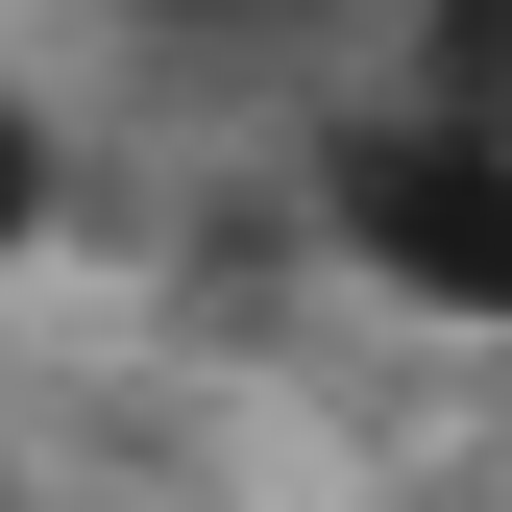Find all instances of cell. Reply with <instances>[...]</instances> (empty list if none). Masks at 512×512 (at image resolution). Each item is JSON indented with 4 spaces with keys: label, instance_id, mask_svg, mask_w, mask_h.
<instances>
[{
    "label": "cell",
    "instance_id": "cell-1",
    "mask_svg": "<svg viewBox=\"0 0 512 512\" xmlns=\"http://www.w3.org/2000/svg\"><path fill=\"white\" fill-rule=\"evenodd\" d=\"M317 244L391 317H439V342H512V147H439V122L366 98L342 147H317Z\"/></svg>",
    "mask_w": 512,
    "mask_h": 512
},
{
    "label": "cell",
    "instance_id": "cell-2",
    "mask_svg": "<svg viewBox=\"0 0 512 512\" xmlns=\"http://www.w3.org/2000/svg\"><path fill=\"white\" fill-rule=\"evenodd\" d=\"M391 122L512 147V0H391Z\"/></svg>",
    "mask_w": 512,
    "mask_h": 512
},
{
    "label": "cell",
    "instance_id": "cell-3",
    "mask_svg": "<svg viewBox=\"0 0 512 512\" xmlns=\"http://www.w3.org/2000/svg\"><path fill=\"white\" fill-rule=\"evenodd\" d=\"M25 220H49V122L0 98V244H25Z\"/></svg>",
    "mask_w": 512,
    "mask_h": 512
},
{
    "label": "cell",
    "instance_id": "cell-4",
    "mask_svg": "<svg viewBox=\"0 0 512 512\" xmlns=\"http://www.w3.org/2000/svg\"><path fill=\"white\" fill-rule=\"evenodd\" d=\"M147 25H317V0H147Z\"/></svg>",
    "mask_w": 512,
    "mask_h": 512
}]
</instances>
